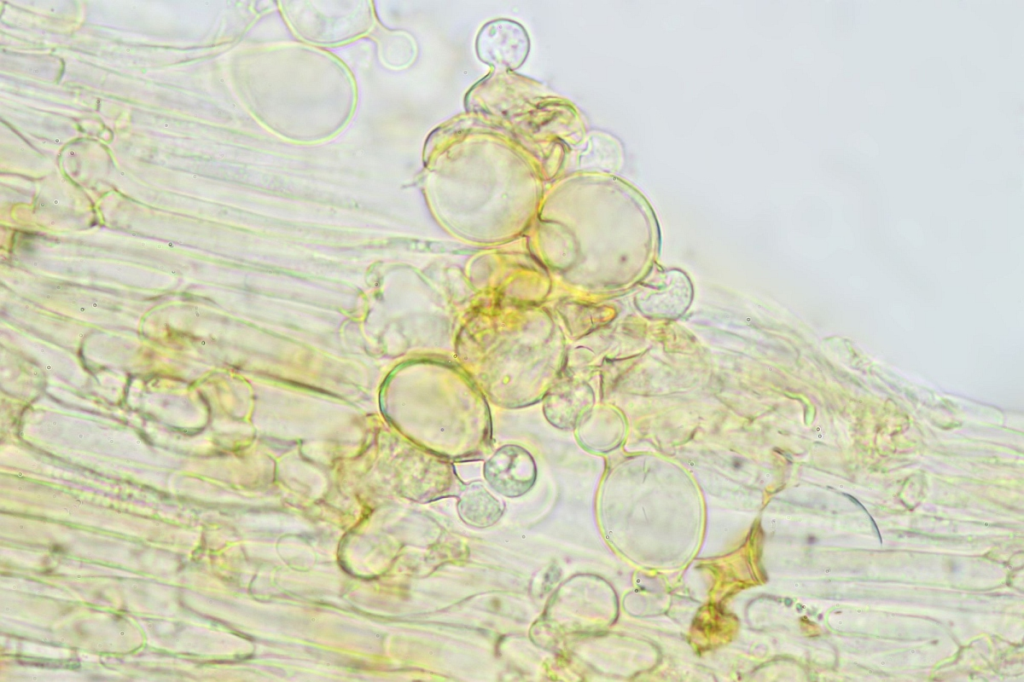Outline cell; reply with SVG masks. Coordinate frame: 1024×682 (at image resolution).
Listing matches in <instances>:
<instances>
[{
  "label": "cell",
  "instance_id": "1",
  "mask_svg": "<svg viewBox=\"0 0 1024 682\" xmlns=\"http://www.w3.org/2000/svg\"><path fill=\"white\" fill-rule=\"evenodd\" d=\"M479 57L489 63L517 67L528 51L525 31L510 21L492 22L486 25L478 37Z\"/></svg>",
  "mask_w": 1024,
  "mask_h": 682
}]
</instances>
